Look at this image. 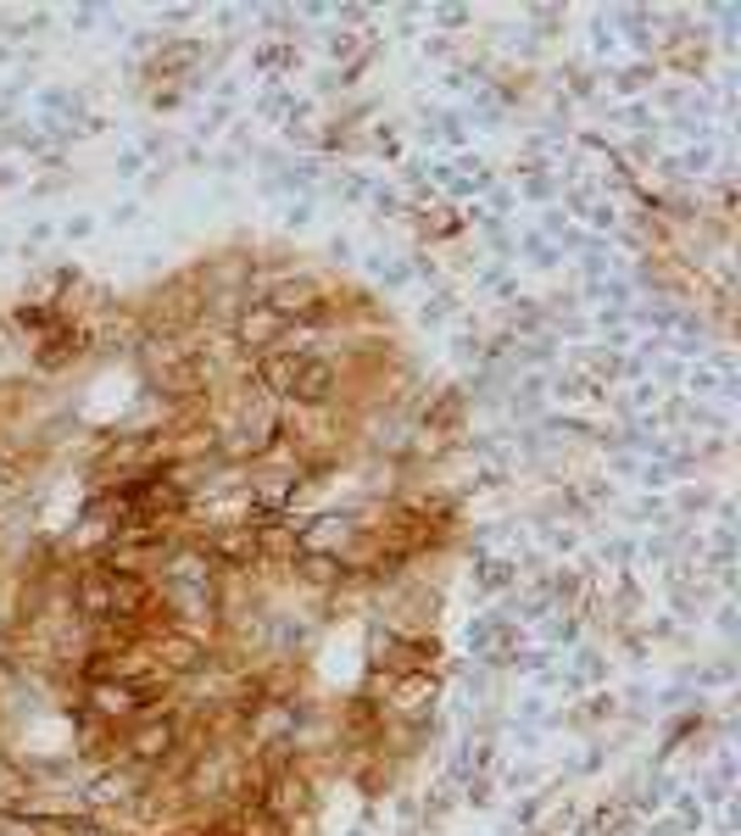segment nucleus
I'll list each match as a JSON object with an SVG mask.
<instances>
[{
	"instance_id": "6",
	"label": "nucleus",
	"mask_w": 741,
	"mask_h": 836,
	"mask_svg": "<svg viewBox=\"0 0 741 836\" xmlns=\"http://www.w3.org/2000/svg\"><path fill=\"white\" fill-rule=\"evenodd\" d=\"M257 496H263V502H268V508H279V502H285V496H290V480H285V474H268V480H263V485H257Z\"/></svg>"
},
{
	"instance_id": "7",
	"label": "nucleus",
	"mask_w": 741,
	"mask_h": 836,
	"mask_svg": "<svg viewBox=\"0 0 741 836\" xmlns=\"http://www.w3.org/2000/svg\"><path fill=\"white\" fill-rule=\"evenodd\" d=\"M301 569H307V580H335V563H329V558H307Z\"/></svg>"
},
{
	"instance_id": "3",
	"label": "nucleus",
	"mask_w": 741,
	"mask_h": 836,
	"mask_svg": "<svg viewBox=\"0 0 741 836\" xmlns=\"http://www.w3.org/2000/svg\"><path fill=\"white\" fill-rule=\"evenodd\" d=\"M212 558H223L229 569H252V563H257V536H252V525H234V530L212 536Z\"/></svg>"
},
{
	"instance_id": "5",
	"label": "nucleus",
	"mask_w": 741,
	"mask_h": 836,
	"mask_svg": "<svg viewBox=\"0 0 741 836\" xmlns=\"http://www.w3.org/2000/svg\"><path fill=\"white\" fill-rule=\"evenodd\" d=\"M257 374H263V385H268V391L290 396V380H296V358H290V352H285V358H263V369H257Z\"/></svg>"
},
{
	"instance_id": "1",
	"label": "nucleus",
	"mask_w": 741,
	"mask_h": 836,
	"mask_svg": "<svg viewBox=\"0 0 741 836\" xmlns=\"http://www.w3.org/2000/svg\"><path fill=\"white\" fill-rule=\"evenodd\" d=\"M329 391H335V369L318 363V358H296L290 396H296V402H329Z\"/></svg>"
},
{
	"instance_id": "4",
	"label": "nucleus",
	"mask_w": 741,
	"mask_h": 836,
	"mask_svg": "<svg viewBox=\"0 0 741 836\" xmlns=\"http://www.w3.org/2000/svg\"><path fill=\"white\" fill-rule=\"evenodd\" d=\"M174 741H179V730L162 719V725H145L140 736H134V759H145V765H156V759H168L174 752Z\"/></svg>"
},
{
	"instance_id": "2",
	"label": "nucleus",
	"mask_w": 741,
	"mask_h": 836,
	"mask_svg": "<svg viewBox=\"0 0 741 836\" xmlns=\"http://www.w3.org/2000/svg\"><path fill=\"white\" fill-rule=\"evenodd\" d=\"M279 334H285V312H279V307H257V312H245V318H240V341L252 346V352L279 346Z\"/></svg>"
}]
</instances>
